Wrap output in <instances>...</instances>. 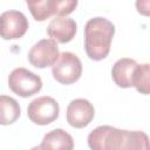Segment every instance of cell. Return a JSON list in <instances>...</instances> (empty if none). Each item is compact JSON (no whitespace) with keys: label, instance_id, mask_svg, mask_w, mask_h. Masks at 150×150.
Listing matches in <instances>:
<instances>
[{"label":"cell","instance_id":"1","mask_svg":"<svg viewBox=\"0 0 150 150\" xmlns=\"http://www.w3.org/2000/svg\"><path fill=\"white\" fill-rule=\"evenodd\" d=\"M90 150H149V137L143 131H129L100 125L88 135Z\"/></svg>","mask_w":150,"mask_h":150},{"label":"cell","instance_id":"4","mask_svg":"<svg viewBox=\"0 0 150 150\" xmlns=\"http://www.w3.org/2000/svg\"><path fill=\"white\" fill-rule=\"evenodd\" d=\"M53 77L61 84H73L82 75V63L77 55L63 52L52 66Z\"/></svg>","mask_w":150,"mask_h":150},{"label":"cell","instance_id":"7","mask_svg":"<svg viewBox=\"0 0 150 150\" xmlns=\"http://www.w3.org/2000/svg\"><path fill=\"white\" fill-rule=\"evenodd\" d=\"M59 55L56 42L52 39H42L28 52V61L36 68H47L56 62Z\"/></svg>","mask_w":150,"mask_h":150},{"label":"cell","instance_id":"3","mask_svg":"<svg viewBox=\"0 0 150 150\" xmlns=\"http://www.w3.org/2000/svg\"><path fill=\"white\" fill-rule=\"evenodd\" d=\"M9 89L21 97H29L38 94L42 88V80L30 70L19 67L8 76Z\"/></svg>","mask_w":150,"mask_h":150},{"label":"cell","instance_id":"10","mask_svg":"<svg viewBox=\"0 0 150 150\" xmlns=\"http://www.w3.org/2000/svg\"><path fill=\"white\" fill-rule=\"evenodd\" d=\"M137 66V62L129 57H122L115 62L111 69V76L114 82L120 88L132 87V75Z\"/></svg>","mask_w":150,"mask_h":150},{"label":"cell","instance_id":"15","mask_svg":"<svg viewBox=\"0 0 150 150\" xmlns=\"http://www.w3.org/2000/svg\"><path fill=\"white\" fill-rule=\"evenodd\" d=\"M77 6L76 0H62V1H55L53 0V11L54 15H57L60 18H64L66 15L70 14Z\"/></svg>","mask_w":150,"mask_h":150},{"label":"cell","instance_id":"11","mask_svg":"<svg viewBox=\"0 0 150 150\" xmlns=\"http://www.w3.org/2000/svg\"><path fill=\"white\" fill-rule=\"evenodd\" d=\"M39 146L41 150H73L74 139L66 130L54 129L43 136Z\"/></svg>","mask_w":150,"mask_h":150},{"label":"cell","instance_id":"14","mask_svg":"<svg viewBox=\"0 0 150 150\" xmlns=\"http://www.w3.org/2000/svg\"><path fill=\"white\" fill-rule=\"evenodd\" d=\"M27 6L36 21H45L49 16L54 15L53 0L43 1H27Z\"/></svg>","mask_w":150,"mask_h":150},{"label":"cell","instance_id":"8","mask_svg":"<svg viewBox=\"0 0 150 150\" xmlns=\"http://www.w3.org/2000/svg\"><path fill=\"white\" fill-rule=\"evenodd\" d=\"M95 116L94 105L84 98L73 100L67 107V122L76 129L87 127Z\"/></svg>","mask_w":150,"mask_h":150},{"label":"cell","instance_id":"16","mask_svg":"<svg viewBox=\"0 0 150 150\" xmlns=\"http://www.w3.org/2000/svg\"><path fill=\"white\" fill-rule=\"evenodd\" d=\"M30 150H41V149H40V146H34V148H32Z\"/></svg>","mask_w":150,"mask_h":150},{"label":"cell","instance_id":"12","mask_svg":"<svg viewBox=\"0 0 150 150\" xmlns=\"http://www.w3.org/2000/svg\"><path fill=\"white\" fill-rule=\"evenodd\" d=\"M20 116L18 101L7 95H0V124L8 125L14 123Z\"/></svg>","mask_w":150,"mask_h":150},{"label":"cell","instance_id":"2","mask_svg":"<svg viewBox=\"0 0 150 150\" xmlns=\"http://www.w3.org/2000/svg\"><path fill=\"white\" fill-rule=\"evenodd\" d=\"M115 26L105 18L96 16L87 21L84 26V49L89 59L101 61L110 52Z\"/></svg>","mask_w":150,"mask_h":150},{"label":"cell","instance_id":"13","mask_svg":"<svg viewBox=\"0 0 150 150\" xmlns=\"http://www.w3.org/2000/svg\"><path fill=\"white\" fill-rule=\"evenodd\" d=\"M150 67L148 63L136 66L132 75V87L137 89L141 94L148 95L150 89Z\"/></svg>","mask_w":150,"mask_h":150},{"label":"cell","instance_id":"9","mask_svg":"<svg viewBox=\"0 0 150 150\" xmlns=\"http://www.w3.org/2000/svg\"><path fill=\"white\" fill-rule=\"evenodd\" d=\"M76 22L70 18L56 16L52 19L47 27L49 38L59 43H67L71 41L76 34Z\"/></svg>","mask_w":150,"mask_h":150},{"label":"cell","instance_id":"5","mask_svg":"<svg viewBox=\"0 0 150 150\" xmlns=\"http://www.w3.org/2000/svg\"><path fill=\"white\" fill-rule=\"evenodd\" d=\"M59 103L50 96H41L33 100L27 108L28 118L39 125H47L59 117Z\"/></svg>","mask_w":150,"mask_h":150},{"label":"cell","instance_id":"6","mask_svg":"<svg viewBox=\"0 0 150 150\" xmlns=\"http://www.w3.org/2000/svg\"><path fill=\"white\" fill-rule=\"evenodd\" d=\"M28 20L22 12L6 11L0 15V38L14 40L23 36L28 29Z\"/></svg>","mask_w":150,"mask_h":150}]
</instances>
